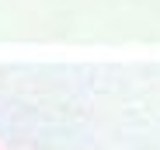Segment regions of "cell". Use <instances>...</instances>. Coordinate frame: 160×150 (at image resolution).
<instances>
[]
</instances>
